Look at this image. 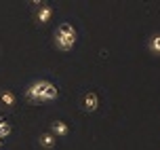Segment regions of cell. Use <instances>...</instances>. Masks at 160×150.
Segmentation results:
<instances>
[{
  "instance_id": "1",
  "label": "cell",
  "mask_w": 160,
  "mask_h": 150,
  "mask_svg": "<svg viewBox=\"0 0 160 150\" xmlns=\"http://www.w3.org/2000/svg\"><path fill=\"white\" fill-rule=\"evenodd\" d=\"M59 97V89L53 85L51 80H34L32 85H28L25 89V99L32 104H42V102H53Z\"/></svg>"
},
{
  "instance_id": "2",
  "label": "cell",
  "mask_w": 160,
  "mask_h": 150,
  "mask_svg": "<svg viewBox=\"0 0 160 150\" xmlns=\"http://www.w3.org/2000/svg\"><path fill=\"white\" fill-rule=\"evenodd\" d=\"M76 42H78V34L74 30V25L70 24V21H61L55 30V47L59 49V51L68 53V51L74 49Z\"/></svg>"
},
{
  "instance_id": "3",
  "label": "cell",
  "mask_w": 160,
  "mask_h": 150,
  "mask_svg": "<svg viewBox=\"0 0 160 150\" xmlns=\"http://www.w3.org/2000/svg\"><path fill=\"white\" fill-rule=\"evenodd\" d=\"M38 7H36V11H34V19H36V24L40 25H47L51 19H53V15H55V8L51 7L48 2H36Z\"/></svg>"
},
{
  "instance_id": "4",
  "label": "cell",
  "mask_w": 160,
  "mask_h": 150,
  "mask_svg": "<svg viewBox=\"0 0 160 150\" xmlns=\"http://www.w3.org/2000/svg\"><path fill=\"white\" fill-rule=\"evenodd\" d=\"M80 106H82V110L84 112H95L99 108V95L97 91H87V93L82 95V99H80Z\"/></svg>"
},
{
  "instance_id": "5",
  "label": "cell",
  "mask_w": 160,
  "mask_h": 150,
  "mask_svg": "<svg viewBox=\"0 0 160 150\" xmlns=\"http://www.w3.org/2000/svg\"><path fill=\"white\" fill-rule=\"evenodd\" d=\"M17 106V95L11 89H0V108L2 110H13Z\"/></svg>"
},
{
  "instance_id": "6",
  "label": "cell",
  "mask_w": 160,
  "mask_h": 150,
  "mask_svg": "<svg viewBox=\"0 0 160 150\" xmlns=\"http://www.w3.org/2000/svg\"><path fill=\"white\" fill-rule=\"evenodd\" d=\"M38 144H40V148H44V150H53L57 146V137L51 131H44V133L38 135Z\"/></svg>"
},
{
  "instance_id": "7",
  "label": "cell",
  "mask_w": 160,
  "mask_h": 150,
  "mask_svg": "<svg viewBox=\"0 0 160 150\" xmlns=\"http://www.w3.org/2000/svg\"><path fill=\"white\" fill-rule=\"evenodd\" d=\"M51 133L55 135V137H65V135L70 133V125L65 121H53L51 123Z\"/></svg>"
},
{
  "instance_id": "8",
  "label": "cell",
  "mask_w": 160,
  "mask_h": 150,
  "mask_svg": "<svg viewBox=\"0 0 160 150\" xmlns=\"http://www.w3.org/2000/svg\"><path fill=\"white\" fill-rule=\"evenodd\" d=\"M148 49L152 51L154 55H160V32H156V34H152L148 38Z\"/></svg>"
},
{
  "instance_id": "9",
  "label": "cell",
  "mask_w": 160,
  "mask_h": 150,
  "mask_svg": "<svg viewBox=\"0 0 160 150\" xmlns=\"http://www.w3.org/2000/svg\"><path fill=\"white\" fill-rule=\"evenodd\" d=\"M11 131H13V125L8 123L4 116H0V137H7V135H11Z\"/></svg>"
},
{
  "instance_id": "10",
  "label": "cell",
  "mask_w": 160,
  "mask_h": 150,
  "mask_svg": "<svg viewBox=\"0 0 160 150\" xmlns=\"http://www.w3.org/2000/svg\"><path fill=\"white\" fill-rule=\"evenodd\" d=\"M0 146H4V137H0Z\"/></svg>"
}]
</instances>
